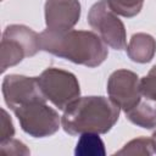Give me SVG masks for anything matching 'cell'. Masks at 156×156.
<instances>
[{
	"mask_svg": "<svg viewBox=\"0 0 156 156\" xmlns=\"http://www.w3.org/2000/svg\"><path fill=\"white\" fill-rule=\"evenodd\" d=\"M151 141H152V147H154V152H156V132L152 134V139H151Z\"/></svg>",
	"mask_w": 156,
	"mask_h": 156,
	"instance_id": "cell-18",
	"label": "cell"
},
{
	"mask_svg": "<svg viewBox=\"0 0 156 156\" xmlns=\"http://www.w3.org/2000/svg\"><path fill=\"white\" fill-rule=\"evenodd\" d=\"M121 107L104 96L78 98L65 110L61 118L63 130L71 135L107 133L118 121Z\"/></svg>",
	"mask_w": 156,
	"mask_h": 156,
	"instance_id": "cell-2",
	"label": "cell"
},
{
	"mask_svg": "<svg viewBox=\"0 0 156 156\" xmlns=\"http://www.w3.org/2000/svg\"><path fill=\"white\" fill-rule=\"evenodd\" d=\"M88 22L106 45L115 50L127 48L124 26L111 9L108 0H100L91 6L88 13Z\"/></svg>",
	"mask_w": 156,
	"mask_h": 156,
	"instance_id": "cell-5",
	"label": "cell"
},
{
	"mask_svg": "<svg viewBox=\"0 0 156 156\" xmlns=\"http://www.w3.org/2000/svg\"><path fill=\"white\" fill-rule=\"evenodd\" d=\"M0 155H28L29 150L26 147L24 144H22L18 140L10 139L7 141L0 143Z\"/></svg>",
	"mask_w": 156,
	"mask_h": 156,
	"instance_id": "cell-16",
	"label": "cell"
},
{
	"mask_svg": "<svg viewBox=\"0 0 156 156\" xmlns=\"http://www.w3.org/2000/svg\"><path fill=\"white\" fill-rule=\"evenodd\" d=\"M0 143L7 141L10 139H12L13 134H15V129H13V124L11 118L9 117L7 112L1 108V122H0Z\"/></svg>",
	"mask_w": 156,
	"mask_h": 156,
	"instance_id": "cell-17",
	"label": "cell"
},
{
	"mask_svg": "<svg viewBox=\"0 0 156 156\" xmlns=\"http://www.w3.org/2000/svg\"><path fill=\"white\" fill-rule=\"evenodd\" d=\"M139 78L134 72L127 69L115 71L107 82L110 99L126 112L134 108L141 101Z\"/></svg>",
	"mask_w": 156,
	"mask_h": 156,
	"instance_id": "cell-8",
	"label": "cell"
},
{
	"mask_svg": "<svg viewBox=\"0 0 156 156\" xmlns=\"http://www.w3.org/2000/svg\"><path fill=\"white\" fill-rule=\"evenodd\" d=\"M105 145L98 133H83L77 143L74 155L79 156H104Z\"/></svg>",
	"mask_w": 156,
	"mask_h": 156,
	"instance_id": "cell-12",
	"label": "cell"
},
{
	"mask_svg": "<svg viewBox=\"0 0 156 156\" xmlns=\"http://www.w3.org/2000/svg\"><path fill=\"white\" fill-rule=\"evenodd\" d=\"M39 50V34L22 24L7 26L2 33L0 45L1 72H5L9 67L20 63L27 56H34Z\"/></svg>",
	"mask_w": 156,
	"mask_h": 156,
	"instance_id": "cell-3",
	"label": "cell"
},
{
	"mask_svg": "<svg viewBox=\"0 0 156 156\" xmlns=\"http://www.w3.org/2000/svg\"><path fill=\"white\" fill-rule=\"evenodd\" d=\"M108 4L116 13L124 17H133L140 12L144 0H108Z\"/></svg>",
	"mask_w": 156,
	"mask_h": 156,
	"instance_id": "cell-13",
	"label": "cell"
},
{
	"mask_svg": "<svg viewBox=\"0 0 156 156\" xmlns=\"http://www.w3.org/2000/svg\"><path fill=\"white\" fill-rule=\"evenodd\" d=\"M127 118L141 127V128H155L156 127V106H152L147 100L140 101L134 108L126 112Z\"/></svg>",
	"mask_w": 156,
	"mask_h": 156,
	"instance_id": "cell-11",
	"label": "cell"
},
{
	"mask_svg": "<svg viewBox=\"0 0 156 156\" xmlns=\"http://www.w3.org/2000/svg\"><path fill=\"white\" fill-rule=\"evenodd\" d=\"M80 4L78 0H46L45 22L46 29L67 32L78 22Z\"/></svg>",
	"mask_w": 156,
	"mask_h": 156,
	"instance_id": "cell-9",
	"label": "cell"
},
{
	"mask_svg": "<svg viewBox=\"0 0 156 156\" xmlns=\"http://www.w3.org/2000/svg\"><path fill=\"white\" fill-rule=\"evenodd\" d=\"M156 51V41L155 39L145 33L134 34L129 44L127 46V54L129 58L134 62L145 63L151 61Z\"/></svg>",
	"mask_w": 156,
	"mask_h": 156,
	"instance_id": "cell-10",
	"label": "cell"
},
{
	"mask_svg": "<svg viewBox=\"0 0 156 156\" xmlns=\"http://www.w3.org/2000/svg\"><path fill=\"white\" fill-rule=\"evenodd\" d=\"M141 95L147 100L156 102V66H154L147 76L140 79L139 83Z\"/></svg>",
	"mask_w": 156,
	"mask_h": 156,
	"instance_id": "cell-15",
	"label": "cell"
},
{
	"mask_svg": "<svg viewBox=\"0 0 156 156\" xmlns=\"http://www.w3.org/2000/svg\"><path fill=\"white\" fill-rule=\"evenodd\" d=\"M2 95L5 102L12 111L32 102L46 101V98L39 87L38 78L20 74H9L4 78Z\"/></svg>",
	"mask_w": 156,
	"mask_h": 156,
	"instance_id": "cell-7",
	"label": "cell"
},
{
	"mask_svg": "<svg viewBox=\"0 0 156 156\" xmlns=\"http://www.w3.org/2000/svg\"><path fill=\"white\" fill-rule=\"evenodd\" d=\"M152 152L154 147L151 139L138 138L126 144L122 150L116 152V155H151Z\"/></svg>",
	"mask_w": 156,
	"mask_h": 156,
	"instance_id": "cell-14",
	"label": "cell"
},
{
	"mask_svg": "<svg viewBox=\"0 0 156 156\" xmlns=\"http://www.w3.org/2000/svg\"><path fill=\"white\" fill-rule=\"evenodd\" d=\"M37 78L44 96L60 110H66L79 98V83L71 72L50 67Z\"/></svg>",
	"mask_w": 156,
	"mask_h": 156,
	"instance_id": "cell-4",
	"label": "cell"
},
{
	"mask_svg": "<svg viewBox=\"0 0 156 156\" xmlns=\"http://www.w3.org/2000/svg\"><path fill=\"white\" fill-rule=\"evenodd\" d=\"M40 49L87 67L101 65L108 55L107 45L98 34L89 30L45 29L40 33Z\"/></svg>",
	"mask_w": 156,
	"mask_h": 156,
	"instance_id": "cell-1",
	"label": "cell"
},
{
	"mask_svg": "<svg viewBox=\"0 0 156 156\" xmlns=\"http://www.w3.org/2000/svg\"><path fill=\"white\" fill-rule=\"evenodd\" d=\"M21 128L34 138L49 136L57 132L60 117L45 102H32L13 110Z\"/></svg>",
	"mask_w": 156,
	"mask_h": 156,
	"instance_id": "cell-6",
	"label": "cell"
}]
</instances>
